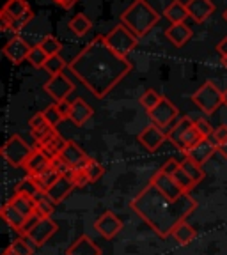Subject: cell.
<instances>
[{
  "label": "cell",
  "mask_w": 227,
  "mask_h": 255,
  "mask_svg": "<svg viewBox=\"0 0 227 255\" xmlns=\"http://www.w3.org/2000/svg\"><path fill=\"white\" fill-rule=\"evenodd\" d=\"M217 52L220 53L222 59H227V37H224V39L217 44Z\"/></svg>",
  "instance_id": "52"
},
{
  "label": "cell",
  "mask_w": 227,
  "mask_h": 255,
  "mask_svg": "<svg viewBox=\"0 0 227 255\" xmlns=\"http://www.w3.org/2000/svg\"><path fill=\"white\" fill-rule=\"evenodd\" d=\"M30 177H32V175H30ZM59 177H60L59 172H57L53 167H50L48 170H44L43 174L34 175V181L37 183V186H39L41 191H48V188H50L52 184H55L57 181H59Z\"/></svg>",
  "instance_id": "31"
},
{
  "label": "cell",
  "mask_w": 227,
  "mask_h": 255,
  "mask_svg": "<svg viewBox=\"0 0 227 255\" xmlns=\"http://www.w3.org/2000/svg\"><path fill=\"white\" fill-rule=\"evenodd\" d=\"M71 181L78 188H84V186H87V184H91V181H89V177H87V174H85L84 168H73Z\"/></svg>",
  "instance_id": "43"
},
{
  "label": "cell",
  "mask_w": 227,
  "mask_h": 255,
  "mask_svg": "<svg viewBox=\"0 0 227 255\" xmlns=\"http://www.w3.org/2000/svg\"><path fill=\"white\" fill-rule=\"evenodd\" d=\"M224 20L227 21V9H226V11H224Z\"/></svg>",
  "instance_id": "56"
},
{
  "label": "cell",
  "mask_w": 227,
  "mask_h": 255,
  "mask_svg": "<svg viewBox=\"0 0 227 255\" xmlns=\"http://www.w3.org/2000/svg\"><path fill=\"white\" fill-rule=\"evenodd\" d=\"M84 170H85V174H87V177H89V181H91V183L100 181L101 177H103V174H105L103 165H100L96 159H89V163L85 165Z\"/></svg>",
  "instance_id": "41"
},
{
  "label": "cell",
  "mask_w": 227,
  "mask_h": 255,
  "mask_svg": "<svg viewBox=\"0 0 227 255\" xmlns=\"http://www.w3.org/2000/svg\"><path fill=\"white\" fill-rule=\"evenodd\" d=\"M215 152H217V145L213 143V140L212 138H203L199 143H197L196 147L190 149V151L187 152V158L192 159L194 163H197V165L203 167V165L206 163L208 159L212 158Z\"/></svg>",
  "instance_id": "18"
},
{
  "label": "cell",
  "mask_w": 227,
  "mask_h": 255,
  "mask_svg": "<svg viewBox=\"0 0 227 255\" xmlns=\"http://www.w3.org/2000/svg\"><path fill=\"white\" fill-rule=\"evenodd\" d=\"M165 140H167V133H165L162 128L156 126V124H151V126H148L146 129H142V131L139 133V142L151 152L162 147V143H164Z\"/></svg>",
  "instance_id": "14"
},
{
  "label": "cell",
  "mask_w": 227,
  "mask_h": 255,
  "mask_svg": "<svg viewBox=\"0 0 227 255\" xmlns=\"http://www.w3.org/2000/svg\"><path fill=\"white\" fill-rule=\"evenodd\" d=\"M53 129H55V128H52L50 124H44V126L37 128V129H32V136H34V140H36V142H43V140L46 138V136L50 135Z\"/></svg>",
  "instance_id": "47"
},
{
  "label": "cell",
  "mask_w": 227,
  "mask_h": 255,
  "mask_svg": "<svg viewBox=\"0 0 227 255\" xmlns=\"http://www.w3.org/2000/svg\"><path fill=\"white\" fill-rule=\"evenodd\" d=\"M57 105V110L60 112V116L64 117V119H69V116H71V108H73V103L69 100H62L59 101Z\"/></svg>",
  "instance_id": "50"
},
{
  "label": "cell",
  "mask_w": 227,
  "mask_h": 255,
  "mask_svg": "<svg viewBox=\"0 0 227 255\" xmlns=\"http://www.w3.org/2000/svg\"><path fill=\"white\" fill-rule=\"evenodd\" d=\"M194 124H196V121H192L190 117H180V119L176 121L174 126L169 129L167 138L171 140L174 145H178V142L181 140V136H183L190 128H194Z\"/></svg>",
  "instance_id": "26"
},
{
  "label": "cell",
  "mask_w": 227,
  "mask_h": 255,
  "mask_svg": "<svg viewBox=\"0 0 227 255\" xmlns=\"http://www.w3.org/2000/svg\"><path fill=\"white\" fill-rule=\"evenodd\" d=\"M52 161L53 159L50 158L43 149L36 147L34 151H32V154L28 156L27 163H25L23 168L27 170V175H32V177H34V175L43 174L44 170H48V168L52 167Z\"/></svg>",
  "instance_id": "15"
},
{
  "label": "cell",
  "mask_w": 227,
  "mask_h": 255,
  "mask_svg": "<svg viewBox=\"0 0 227 255\" xmlns=\"http://www.w3.org/2000/svg\"><path fill=\"white\" fill-rule=\"evenodd\" d=\"M92 117V108L89 103H85L82 98H78V100L73 101V108H71V116H69V119H71L73 124H76V126H84L85 123H87L89 119Z\"/></svg>",
  "instance_id": "24"
},
{
  "label": "cell",
  "mask_w": 227,
  "mask_h": 255,
  "mask_svg": "<svg viewBox=\"0 0 227 255\" xmlns=\"http://www.w3.org/2000/svg\"><path fill=\"white\" fill-rule=\"evenodd\" d=\"M105 43L108 44L112 52H116L121 57H128V53L133 52L139 44V37L133 34L128 27H124L123 23L116 25L108 34H105Z\"/></svg>",
  "instance_id": "5"
},
{
  "label": "cell",
  "mask_w": 227,
  "mask_h": 255,
  "mask_svg": "<svg viewBox=\"0 0 227 255\" xmlns=\"http://www.w3.org/2000/svg\"><path fill=\"white\" fill-rule=\"evenodd\" d=\"M217 152H220V154H222L224 158L227 159V140H226V142H222V143H219V145H217Z\"/></svg>",
  "instance_id": "53"
},
{
  "label": "cell",
  "mask_w": 227,
  "mask_h": 255,
  "mask_svg": "<svg viewBox=\"0 0 227 255\" xmlns=\"http://www.w3.org/2000/svg\"><path fill=\"white\" fill-rule=\"evenodd\" d=\"M66 66H68V64H66V60H64L62 57L52 55V57H48L46 64H44V71H46L50 76H57V75H62Z\"/></svg>",
  "instance_id": "34"
},
{
  "label": "cell",
  "mask_w": 227,
  "mask_h": 255,
  "mask_svg": "<svg viewBox=\"0 0 227 255\" xmlns=\"http://www.w3.org/2000/svg\"><path fill=\"white\" fill-rule=\"evenodd\" d=\"M158 21L160 14L148 0H133V4L121 14V23L130 28L137 37H144Z\"/></svg>",
  "instance_id": "3"
},
{
  "label": "cell",
  "mask_w": 227,
  "mask_h": 255,
  "mask_svg": "<svg viewBox=\"0 0 227 255\" xmlns=\"http://www.w3.org/2000/svg\"><path fill=\"white\" fill-rule=\"evenodd\" d=\"M194 36V32L192 28L188 27L187 23H176V25H171V27L165 30V37L174 44L176 48H181L188 43Z\"/></svg>",
  "instance_id": "20"
},
{
  "label": "cell",
  "mask_w": 227,
  "mask_h": 255,
  "mask_svg": "<svg viewBox=\"0 0 227 255\" xmlns=\"http://www.w3.org/2000/svg\"><path fill=\"white\" fill-rule=\"evenodd\" d=\"M32 46L23 39L21 36H12L11 39L5 43L4 46V55L11 60L12 64H21L23 60H27L28 53H30Z\"/></svg>",
  "instance_id": "12"
},
{
  "label": "cell",
  "mask_w": 227,
  "mask_h": 255,
  "mask_svg": "<svg viewBox=\"0 0 227 255\" xmlns=\"http://www.w3.org/2000/svg\"><path fill=\"white\" fill-rule=\"evenodd\" d=\"M39 191H41L39 186H37V183L30 175H27L23 181H20V184L16 188V193H21V195H28V197H36Z\"/></svg>",
  "instance_id": "37"
},
{
  "label": "cell",
  "mask_w": 227,
  "mask_h": 255,
  "mask_svg": "<svg viewBox=\"0 0 227 255\" xmlns=\"http://www.w3.org/2000/svg\"><path fill=\"white\" fill-rule=\"evenodd\" d=\"M196 207L197 200L190 193H185L178 200H172L164 193H160L151 183L132 200V209L160 238L172 236L174 229L181 222H187L188 216L196 211Z\"/></svg>",
  "instance_id": "2"
},
{
  "label": "cell",
  "mask_w": 227,
  "mask_h": 255,
  "mask_svg": "<svg viewBox=\"0 0 227 255\" xmlns=\"http://www.w3.org/2000/svg\"><path fill=\"white\" fill-rule=\"evenodd\" d=\"M201 140H203V136H201L199 133H197L196 126H194V128H190V129H188V131L185 133L183 136H181V140L178 142V145H176V147L180 149L181 152H185V154H187V152L190 151V149L196 147V145L201 142Z\"/></svg>",
  "instance_id": "30"
},
{
  "label": "cell",
  "mask_w": 227,
  "mask_h": 255,
  "mask_svg": "<svg viewBox=\"0 0 227 255\" xmlns=\"http://www.w3.org/2000/svg\"><path fill=\"white\" fill-rule=\"evenodd\" d=\"M164 16L171 21V25H176V23H185L188 16V9H187V4H183L181 0H174L171 4L165 7L164 11Z\"/></svg>",
  "instance_id": "25"
},
{
  "label": "cell",
  "mask_w": 227,
  "mask_h": 255,
  "mask_svg": "<svg viewBox=\"0 0 227 255\" xmlns=\"http://www.w3.org/2000/svg\"><path fill=\"white\" fill-rule=\"evenodd\" d=\"M2 255H12V254H11V252L7 250V248H5V250H4V254H2Z\"/></svg>",
  "instance_id": "55"
},
{
  "label": "cell",
  "mask_w": 227,
  "mask_h": 255,
  "mask_svg": "<svg viewBox=\"0 0 227 255\" xmlns=\"http://www.w3.org/2000/svg\"><path fill=\"white\" fill-rule=\"evenodd\" d=\"M69 28L73 30V34H75V36L82 37L92 28V21L89 20L85 14H82V12H80V14H76L75 18H71V21H69Z\"/></svg>",
  "instance_id": "32"
},
{
  "label": "cell",
  "mask_w": 227,
  "mask_h": 255,
  "mask_svg": "<svg viewBox=\"0 0 227 255\" xmlns=\"http://www.w3.org/2000/svg\"><path fill=\"white\" fill-rule=\"evenodd\" d=\"M194 126H196L197 133H199V135L203 136V138H210V136L213 135V131H215V129L212 128V124L208 123L206 119H197Z\"/></svg>",
  "instance_id": "44"
},
{
  "label": "cell",
  "mask_w": 227,
  "mask_h": 255,
  "mask_svg": "<svg viewBox=\"0 0 227 255\" xmlns=\"http://www.w3.org/2000/svg\"><path fill=\"white\" fill-rule=\"evenodd\" d=\"M76 184L71 181V177H66V175H60L59 177V181H57L55 184H52V186L48 188V191H46V195L50 197V199L53 200L55 204H59V202H62L66 197L69 195L73 191V188H75Z\"/></svg>",
  "instance_id": "21"
},
{
  "label": "cell",
  "mask_w": 227,
  "mask_h": 255,
  "mask_svg": "<svg viewBox=\"0 0 227 255\" xmlns=\"http://www.w3.org/2000/svg\"><path fill=\"white\" fill-rule=\"evenodd\" d=\"M36 215H39L41 218H52V213L55 209V202L46 195V191H39L36 197Z\"/></svg>",
  "instance_id": "29"
},
{
  "label": "cell",
  "mask_w": 227,
  "mask_h": 255,
  "mask_svg": "<svg viewBox=\"0 0 227 255\" xmlns=\"http://www.w3.org/2000/svg\"><path fill=\"white\" fill-rule=\"evenodd\" d=\"M66 255H101V248L89 236H80L66 250Z\"/></svg>",
  "instance_id": "22"
},
{
  "label": "cell",
  "mask_w": 227,
  "mask_h": 255,
  "mask_svg": "<svg viewBox=\"0 0 227 255\" xmlns=\"http://www.w3.org/2000/svg\"><path fill=\"white\" fill-rule=\"evenodd\" d=\"M187 9L190 18L196 23H204L215 12V4L212 0H188Z\"/></svg>",
  "instance_id": "17"
},
{
  "label": "cell",
  "mask_w": 227,
  "mask_h": 255,
  "mask_svg": "<svg viewBox=\"0 0 227 255\" xmlns=\"http://www.w3.org/2000/svg\"><path fill=\"white\" fill-rule=\"evenodd\" d=\"M37 44L43 48V52L46 53L48 57L60 55V50H62V43H60L55 36H50V34H48V36H44Z\"/></svg>",
  "instance_id": "33"
},
{
  "label": "cell",
  "mask_w": 227,
  "mask_h": 255,
  "mask_svg": "<svg viewBox=\"0 0 227 255\" xmlns=\"http://www.w3.org/2000/svg\"><path fill=\"white\" fill-rule=\"evenodd\" d=\"M34 149L21 138L20 135H14L2 145V156L7 163H11L12 167H25L28 156L32 154Z\"/></svg>",
  "instance_id": "7"
},
{
  "label": "cell",
  "mask_w": 227,
  "mask_h": 255,
  "mask_svg": "<svg viewBox=\"0 0 227 255\" xmlns=\"http://www.w3.org/2000/svg\"><path fill=\"white\" fill-rule=\"evenodd\" d=\"M196 236H197L196 229L192 227L190 223H187V222H181L180 225L174 229V232H172V238H174L180 245H183V247L190 245L192 241L196 239Z\"/></svg>",
  "instance_id": "28"
},
{
  "label": "cell",
  "mask_w": 227,
  "mask_h": 255,
  "mask_svg": "<svg viewBox=\"0 0 227 255\" xmlns=\"http://www.w3.org/2000/svg\"><path fill=\"white\" fill-rule=\"evenodd\" d=\"M57 229L59 227H57V223L53 222L52 218H41L36 227L32 229V231L28 232V236H25V238H27L34 247H43L48 239L55 234Z\"/></svg>",
  "instance_id": "13"
},
{
  "label": "cell",
  "mask_w": 227,
  "mask_h": 255,
  "mask_svg": "<svg viewBox=\"0 0 227 255\" xmlns=\"http://www.w3.org/2000/svg\"><path fill=\"white\" fill-rule=\"evenodd\" d=\"M162 98H164V96H160L156 91L149 89V91H146L142 96H140V100H139V101H140V105H142V107L146 108V110L151 112L153 108H155L156 105H158L160 101H162Z\"/></svg>",
  "instance_id": "40"
},
{
  "label": "cell",
  "mask_w": 227,
  "mask_h": 255,
  "mask_svg": "<svg viewBox=\"0 0 227 255\" xmlns=\"http://www.w3.org/2000/svg\"><path fill=\"white\" fill-rule=\"evenodd\" d=\"M66 145H68V140H64L62 136L57 133V129H53V131L50 133V135H48L43 142L36 143V147L43 149V151L46 152V154L50 156L52 159H55L57 156L62 154V151L66 149Z\"/></svg>",
  "instance_id": "19"
},
{
  "label": "cell",
  "mask_w": 227,
  "mask_h": 255,
  "mask_svg": "<svg viewBox=\"0 0 227 255\" xmlns=\"http://www.w3.org/2000/svg\"><path fill=\"white\" fill-rule=\"evenodd\" d=\"M224 105H226V107H227V89H226V91H224Z\"/></svg>",
  "instance_id": "54"
},
{
  "label": "cell",
  "mask_w": 227,
  "mask_h": 255,
  "mask_svg": "<svg viewBox=\"0 0 227 255\" xmlns=\"http://www.w3.org/2000/svg\"><path fill=\"white\" fill-rule=\"evenodd\" d=\"M94 229L105 239H114L121 231H123V222L119 216H116L112 211H105L100 218L94 222Z\"/></svg>",
  "instance_id": "11"
},
{
  "label": "cell",
  "mask_w": 227,
  "mask_h": 255,
  "mask_svg": "<svg viewBox=\"0 0 227 255\" xmlns=\"http://www.w3.org/2000/svg\"><path fill=\"white\" fill-rule=\"evenodd\" d=\"M39 220H41V216L36 215V213H34V215H30V216H27V220H25V223H23V227L20 229V234L21 236H28V232L36 227Z\"/></svg>",
  "instance_id": "46"
},
{
  "label": "cell",
  "mask_w": 227,
  "mask_h": 255,
  "mask_svg": "<svg viewBox=\"0 0 227 255\" xmlns=\"http://www.w3.org/2000/svg\"><path fill=\"white\" fill-rule=\"evenodd\" d=\"M55 2H57V4L60 5V4H62V2H64V0H55Z\"/></svg>",
  "instance_id": "58"
},
{
  "label": "cell",
  "mask_w": 227,
  "mask_h": 255,
  "mask_svg": "<svg viewBox=\"0 0 227 255\" xmlns=\"http://www.w3.org/2000/svg\"><path fill=\"white\" fill-rule=\"evenodd\" d=\"M222 62H224V66L227 68V59H222Z\"/></svg>",
  "instance_id": "57"
},
{
  "label": "cell",
  "mask_w": 227,
  "mask_h": 255,
  "mask_svg": "<svg viewBox=\"0 0 227 255\" xmlns=\"http://www.w3.org/2000/svg\"><path fill=\"white\" fill-rule=\"evenodd\" d=\"M181 167H183V170L187 172L188 175H190L192 179L196 181L197 184L201 183V181L204 179V170H203V167L201 165H197V163H194L192 159H188V158H185L183 161H181Z\"/></svg>",
  "instance_id": "36"
},
{
  "label": "cell",
  "mask_w": 227,
  "mask_h": 255,
  "mask_svg": "<svg viewBox=\"0 0 227 255\" xmlns=\"http://www.w3.org/2000/svg\"><path fill=\"white\" fill-rule=\"evenodd\" d=\"M60 158H62L71 168H85V165H87L89 159H91L82 151V147H80L78 143L73 142V140H68V145H66V149L62 151Z\"/></svg>",
  "instance_id": "16"
},
{
  "label": "cell",
  "mask_w": 227,
  "mask_h": 255,
  "mask_svg": "<svg viewBox=\"0 0 227 255\" xmlns=\"http://www.w3.org/2000/svg\"><path fill=\"white\" fill-rule=\"evenodd\" d=\"M149 183H151L160 193H164L165 197H169V199H172V200H178L181 195H185V191L181 190L180 184L176 183L174 177L164 174L162 170H156Z\"/></svg>",
  "instance_id": "9"
},
{
  "label": "cell",
  "mask_w": 227,
  "mask_h": 255,
  "mask_svg": "<svg viewBox=\"0 0 227 255\" xmlns=\"http://www.w3.org/2000/svg\"><path fill=\"white\" fill-rule=\"evenodd\" d=\"M44 91H46L48 96H52L53 100H55V103H59L62 100H68V96L75 91V85L62 73V75L50 76V80L44 84Z\"/></svg>",
  "instance_id": "10"
},
{
  "label": "cell",
  "mask_w": 227,
  "mask_h": 255,
  "mask_svg": "<svg viewBox=\"0 0 227 255\" xmlns=\"http://www.w3.org/2000/svg\"><path fill=\"white\" fill-rule=\"evenodd\" d=\"M27 60L34 66V68H37V69L43 68L44 69V64H46V60H48V55L43 52V48H41L39 44H36V46H32Z\"/></svg>",
  "instance_id": "39"
},
{
  "label": "cell",
  "mask_w": 227,
  "mask_h": 255,
  "mask_svg": "<svg viewBox=\"0 0 227 255\" xmlns=\"http://www.w3.org/2000/svg\"><path fill=\"white\" fill-rule=\"evenodd\" d=\"M52 167L55 168V170L59 172L60 175H66V177H71L73 168L69 167V165L66 163V161H64L62 158H60V156H57V158L53 159V161H52Z\"/></svg>",
  "instance_id": "45"
},
{
  "label": "cell",
  "mask_w": 227,
  "mask_h": 255,
  "mask_svg": "<svg viewBox=\"0 0 227 255\" xmlns=\"http://www.w3.org/2000/svg\"><path fill=\"white\" fill-rule=\"evenodd\" d=\"M172 177H174V179H176V183L180 184L181 190H183L185 193H190V191L194 190V188H196V184H197L196 181L192 179L190 175H188L187 172L183 170V167L178 168V170H176V174L172 175Z\"/></svg>",
  "instance_id": "38"
},
{
  "label": "cell",
  "mask_w": 227,
  "mask_h": 255,
  "mask_svg": "<svg viewBox=\"0 0 227 255\" xmlns=\"http://www.w3.org/2000/svg\"><path fill=\"white\" fill-rule=\"evenodd\" d=\"M9 202L18 209L20 213H23L25 216H30L36 213V199L34 197H28V195H21V193H14L12 199H9Z\"/></svg>",
  "instance_id": "27"
},
{
  "label": "cell",
  "mask_w": 227,
  "mask_h": 255,
  "mask_svg": "<svg viewBox=\"0 0 227 255\" xmlns=\"http://www.w3.org/2000/svg\"><path fill=\"white\" fill-rule=\"evenodd\" d=\"M181 167V161H178V159H174V158H171V159H167L164 165H162V168L160 170L164 172V174H167V175H174L176 174V170Z\"/></svg>",
  "instance_id": "49"
},
{
  "label": "cell",
  "mask_w": 227,
  "mask_h": 255,
  "mask_svg": "<svg viewBox=\"0 0 227 255\" xmlns=\"http://www.w3.org/2000/svg\"><path fill=\"white\" fill-rule=\"evenodd\" d=\"M69 69L96 98L101 100L132 71L133 66L128 57L112 52L103 36H98L69 62Z\"/></svg>",
  "instance_id": "1"
},
{
  "label": "cell",
  "mask_w": 227,
  "mask_h": 255,
  "mask_svg": "<svg viewBox=\"0 0 227 255\" xmlns=\"http://www.w3.org/2000/svg\"><path fill=\"white\" fill-rule=\"evenodd\" d=\"M0 215H2V218H4V222L7 223L9 227L14 229V231L20 232V229L23 227L25 220H27V216L23 215V213H20L18 209H16L14 206H12L11 202H5L4 206H2V211H0Z\"/></svg>",
  "instance_id": "23"
},
{
  "label": "cell",
  "mask_w": 227,
  "mask_h": 255,
  "mask_svg": "<svg viewBox=\"0 0 227 255\" xmlns=\"http://www.w3.org/2000/svg\"><path fill=\"white\" fill-rule=\"evenodd\" d=\"M43 114H44V119H46V123L50 124L52 128H57V126H59V124L64 121V117L60 116V112L57 110V105H55V103L44 108Z\"/></svg>",
  "instance_id": "42"
},
{
  "label": "cell",
  "mask_w": 227,
  "mask_h": 255,
  "mask_svg": "<svg viewBox=\"0 0 227 255\" xmlns=\"http://www.w3.org/2000/svg\"><path fill=\"white\" fill-rule=\"evenodd\" d=\"M46 123V119H44V114L43 112H39V114H34V116L30 117V121H28V126H30V129H37V128L44 126Z\"/></svg>",
  "instance_id": "51"
},
{
  "label": "cell",
  "mask_w": 227,
  "mask_h": 255,
  "mask_svg": "<svg viewBox=\"0 0 227 255\" xmlns=\"http://www.w3.org/2000/svg\"><path fill=\"white\" fill-rule=\"evenodd\" d=\"M27 241L28 239L25 238V236H21V238L14 239V241L9 245L7 250L11 252L12 255H34V247H30Z\"/></svg>",
  "instance_id": "35"
},
{
  "label": "cell",
  "mask_w": 227,
  "mask_h": 255,
  "mask_svg": "<svg viewBox=\"0 0 227 255\" xmlns=\"http://www.w3.org/2000/svg\"><path fill=\"white\" fill-rule=\"evenodd\" d=\"M210 138L213 140V143H215V145H219V143L226 142V140H227V126H226V124H222V126L215 128V131H213V135L210 136Z\"/></svg>",
  "instance_id": "48"
},
{
  "label": "cell",
  "mask_w": 227,
  "mask_h": 255,
  "mask_svg": "<svg viewBox=\"0 0 227 255\" xmlns=\"http://www.w3.org/2000/svg\"><path fill=\"white\" fill-rule=\"evenodd\" d=\"M34 18L30 5L27 0H7L0 11V25L5 32H12L18 36V32Z\"/></svg>",
  "instance_id": "4"
},
{
  "label": "cell",
  "mask_w": 227,
  "mask_h": 255,
  "mask_svg": "<svg viewBox=\"0 0 227 255\" xmlns=\"http://www.w3.org/2000/svg\"><path fill=\"white\" fill-rule=\"evenodd\" d=\"M192 100L204 114L208 116H212L219 110L220 105H224V92L217 87L213 82H206L204 85H201L194 96H192Z\"/></svg>",
  "instance_id": "6"
},
{
  "label": "cell",
  "mask_w": 227,
  "mask_h": 255,
  "mask_svg": "<svg viewBox=\"0 0 227 255\" xmlns=\"http://www.w3.org/2000/svg\"><path fill=\"white\" fill-rule=\"evenodd\" d=\"M178 116H180V112H178L176 105L171 103V100H167V98H162V101L149 112V117H151L153 124H156L162 129L169 128L174 121H178Z\"/></svg>",
  "instance_id": "8"
}]
</instances>
